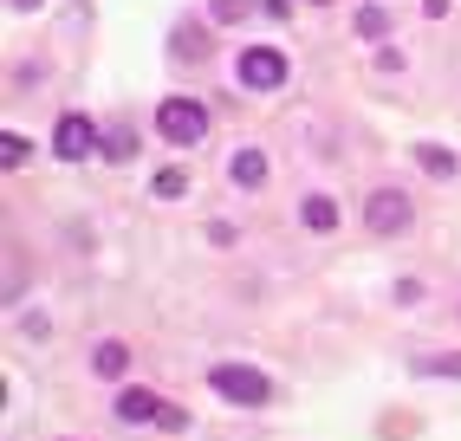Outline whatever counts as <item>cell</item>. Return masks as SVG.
Segmentation results:
<instances>
[{
    "instance_id": "4fadbf2b",
    "label": "cell",
    "mask_w": 461,
    "mask_h": 441,
    "mask_svg": "<svg viewBox=\"0 0 461 441\" xmlns=\"http://www.w3.org/2000/svg\"><path fill=\"white\" fill-rule=\"evenodd\" d=\"M176 52H189V58H202L208 52V33H202V26L189 20V26H182V33H176Z\"/></svg>"
},
{
    "instance_id": "7c38bea8",
    "label": "cell",
    "mask_w": 461,
    "mask_h": 441,
    "mask_svg": "<svg viewBox=\"0 0 461 441\" xmlns=\"http://www.w3.org/2000/svg\"><path fill=\"white\" fill-rule=\"evenodd\" d=\"M357 33H364V40H384V33H390V14H384V7H357Z\"/></svg>"
},
{
    "instance_id": "277c9868",
    "label": "cell",
    "mask_w": 461,
    "mask_h": 441,
    "mask_svg": "<svg viewBox=\"0 0 461 441\" xmlns=\"http://www.w3.org/2000/svg\"><path fill=\"white\" fill-rule=\"evenodd\" d=\"M52 156H66V163H85V156H98V123L78 117V111H66V117L52 123Z\"/></svg>"
},
{
    "instance_id": "6da1fadb",
    "label": "cell",
    "mask_w": 461,
    "mask_h": 441,
    "mask_svg": "<svg viewBox=\"0 0 461 441\" xmlns=\"http://www.w3.org/2000/svg\"><path fill=\"white\" fill-rule=\"evenodd\" d=\"M208 383H214V396H228V402H240V409H267V402H273V383H267L260 370H248V364H214Z\"/></svg>"
},
{
    "instance_id": "ac0fdd59",
    "label": "cell",
    "mask_w": 461,
    "mask_h": 441,
    "mask_svg": "<svg viewBox=\"0 0 461 441\" xmlns=\"http://www.w3.org/2000/svg\"><path fill=\"white\" fill-rule=\"evenodd\" d=\"M7 7H14V14H26V7H40V0H7Z\"/></svg>"
},
{
    "instance_id": "2e32d148",
    "label": "cell",
    "mask_w": 461,
    "mask_h": 441,
    "mask_svg": "<svg viewBox=\"0 0 461 441\" xmlns=\"http://www.w3.org/2000/svg\"><path fill=\"white\" fill-rule=\"evenodd\" d=\"M157 428H169V435H182V428H189V409H176V402H163V422Z\"/></svg>"
},
{
    "instance_id": "9c48e42d",
    "label": "cell",
    "mask_w": 461,
    "mask_h": 441,
    "mask_svg": "<svg viewBox=\"0 0 461 441\" xmlns=\"http://www.w3.org/2000/svg\"><path fill=\"white\" fill-rule=\"evenodd\" d=\"M299 220H305L312 234H331V228H338V202H331V195H305Z\"/></svg>"
},
{
    "instance_id": "d6986e66",
    "label": "cell",
    "mask_w": 461,
    "mask_h": 441,
    "mask_svg": "<svg viewBox=\"0 0 461 441\" xmlns=\"http://www.w3.org/2000/svg\"><path fill=\"white\" fill-rule=\"evenodd\" d=\"M319 7H325V0H319Z\"/></svg>"
},
{
    "instance_id": "5b68a950",
    "label": "cell",
    "mask_w": 461,
    "mask_h": 441,
    "mask_svg": "<svg viewBox=\"0 0 461 441\" xmlns=\"http://www.w3.org/2000/svg\"><path fill=\"white\" fill-rule=\"evenodd\" d=\"M364 220H371V234H403L410 228V195L403 188H371V202H364Z\"/></svg>"
},
{
    "instance_id": "5bb4252c",
    "label": "cell",
    "mask_w": 461,
    "mask_h": 441,
    "mask_svg": "<svg viewBox=\"0 0 461 441\" xmlns=\"http://www.w3.org/2000/svg\"><path fill=\"white\" fill-rule=\"evenodd\" d=\"M0 163H7V169H20V163H26V137H20V130L0 137Z\"/></svg>"
},
{
    "instance_id": "8992f818",
    "label": "cell",
    "mask_w": 461,
    "mask_h": 441,
    "mask_svg": "<svg viewBox=\"0 0 461 441\" xmlns=\"http://www.w3.org/2000/svg\"><path fill=\"white\" fill-rule=\"evenodd\" d=\"M111 416L124 422V428H143V422H163V396H149V390H117V402H111Z\"/></svg>"
},
{
    "instance_id": "3957f363",
    "label": "cell",
    "mask_w": 461,
    "mask_h": 441,
    "mask_svg": "<svg viewBox=\"0 0 461 441\" xmlns=\"http://www.w3.org/2000/svg\"><path fill=\"white\" fill-rule=\"evenodd\" d=\"M234 78L248 85V91H280V85H286V52L248 46V52H240V66H234Z\"/></svg>"
},
{
    "instance_id": "e0dca14e",
    "label": "cell",
    "mask_w": 461,
    "mask_h": 441,
    "mask_svg": "<svg viewBox=\"0 0 461 441\" xmlns=\"http://www.w3.org/2000/svg\"><path fill=\"white\" fill-rule=\"evenodd\" d=\"M214 20H248V0H214Z\"/></svg>"
},
{
    "instance_id": "8fae6325",
    "label": "cell",
    "mask_w": 461,
    "mask_h": 441,
    "mask_svg": "<svg viewBox=\"0 0 461 441\" xmlns=\"http://www.w3.org/2000/svg\"><path fill=\"white\" fill-rule=\"evenodd\" d=\"M98 156H104V163H131V156H137V137H131V130H111Z\"/></svg>"
},
{
    "instance_id": "9a60e30c",
    "label": "cell",
    "mask_w": 461,
    "mask_h": 441,
    "mask_svg": "<svg viewBox=\"0 0 461 441\" xmlns=\"http://www.w3.org/2000/svg\"><path fill=\"white\" fill-rule=\"evenodd\" d=\"M149 188H157V195H163V202H176V195H182V188H189V182H182V169H163V176H157V182H149Z\"/></svg>"
},
{
    "instance_id": "30bf717a",
    "label": "cell",
    "mask_w": 461,
    "mask_h": 441,
    "mask_svg": "<svg viewBox=\"0 0 461 441\" xmlns=\"http://www.w3.org/2000/svg\"><path fill=\"white\" fill-rule=\"evenodd\" d=\"M416 163H422L429 176H442V182H448V176L461 169V156H455V149H442V143H416Z\"/></svg>"
},
{
    "instance_id": "ba28073f",
    "label": "cell",
    "mask_w": 461,
    "mask_h": 441,
    "mask_svg": "<svg viewBox=\"0 0 461 441\" xmlns=\"http://www.w3.org/2000/svg\"><path fill=\"white\" fill-rule=\"evenodd\" d=\"M91 370H98V376H111V383H117V376L131 370V344H117V338H104L98 351H91Z\"/></svg>"
},
{
    "instance_id": "7a4b0ae2",
    "label": "cell",
    "mask_w": 461,
    "mask_h": 441,
    "mask_svg": "<svg viewBox=\"0 0 461 441\" xmlns=\"http://www.w3.org/2000/svg\"><path fill=\"white\" fill-rule=\"evenodd\" d=\"M157 137H163V143H182V149L202 143V137H208V111H202L195 98H163V104H157Z\"/></svg>"
},
{
    "instance_id": "52a82bcc",
    "label": "cell",
    "mask_w": 461,
    "mask_h": 441,
    "mask_svg": "<svg viewBox=\"0 0 461 441\" xmlns=\"http://www.w3.org/2000/svg\"><path fill=\"white\" fill-rule=\"evenodd\" d=\"M228 182H234V188H260V182H267V156H260V149H234V156H228Z\"/></svg>"
}]
</instances>
